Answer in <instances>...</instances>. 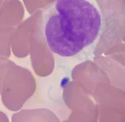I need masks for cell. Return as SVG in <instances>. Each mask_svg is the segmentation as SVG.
Segmentation results:
<instances>
[{"mask_svg":"<svg viewBox=\"0 0 125 122\" xmlns=\"http://www.w3.org/2000/svg\"><path fill=\"white\" fill-rule=\"evenodd\" d=\"M103 25L98 8L88 0H56L43 14L42 32L53 54L71 57L96 41Z\"/></svg>","mask_w":125,"mask_h":122,"instance_id":"cell-1","label":"cell"}]
</instances>
